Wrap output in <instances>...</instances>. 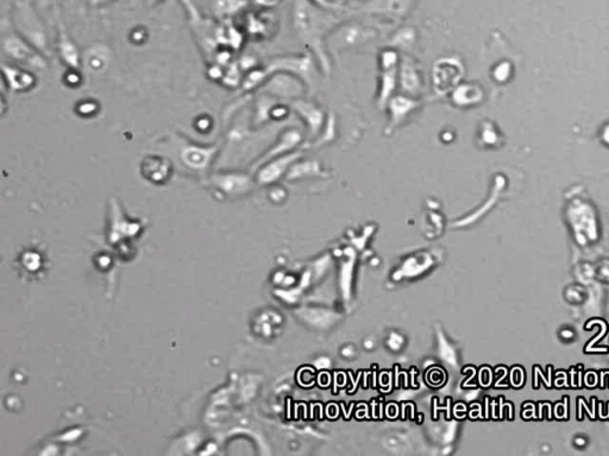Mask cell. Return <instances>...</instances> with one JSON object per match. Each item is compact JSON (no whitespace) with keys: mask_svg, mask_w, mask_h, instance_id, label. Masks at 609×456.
I'll use <instances>...</instances> for the list:
<instances>
[{"mask_svg":"<svg viewBox=\"0 0 609 456\" xmlns=\"http://www.w3.org/2000/svg\"><path fill=\"white\" fill-rule=\"evenodd\" d=\"M36 1V8L40 11H45L49 8H54L57 4V0H35Z\"/></svg>","mask_w":609,"mask_h":456,"instance_id":"7","label":"cell"},{"mask_svg":"<svg viewBox=\"0 0 609 456\" xmlns=\"http://www.w3.org/2000/svg\"><path fill=\"white\" fill-rule=\"evenodd\" d=\"M148 1H149V3H150V4L154 5V4H156V3H160V1H161V0H148Z\"/></svg>","mask_w":609,"mask_h":456,"instance_id":"9","label":"cell"},{"mask_svg":"<svg viewBox=\"0 0 609 456\" xmlns=\"http://www.w3.org/2000/svg\"><path fill=\"white\" fill-rule=\"evenodd\" d=\"M13 21H15L16 30L23 38H26L30 45H33L40 52L45 50L47 35H45V28L40 22L36 10L30 8L29 5L24 1H19L15 6Z\"/></svg>","mask_w":609,"mask_h":456,"instance_id":"1","label":"cell"},{"mask_svg":"<svg viewBox=\"0 0 609 456\" xmlns=\"http://www.w3.org/2000/svg\"><path fill=\"white\" fill-rule=\"evenodd\" d=\"M59 50L63 62L68 64L69 68H74V69L79 68L80 56H79L78 49L75 47L74 43L70 41L69 37L67 35L66 31L63 30L62 26L60 28Z\"/></svg>","mask_w":609,"mask_h":456,"instance_id":"6","label":"cell"},{"mask_svg":"<svg viewBox=\"0 0 609 456\" xmlns=\"http://www.w3.org/2000/svg\"><path fill=\"white\" fill-rule=\"evenodd\" d=\"M92 1V4L99 5L104 4V3H107V1H110V0H91Z\"/></svg>","mask_w":609,"mask_h":456,"instance_id":"8","label":"cell"},{"mask_svg":"<svg viewBox=\"0 0 609 456\" xmlns=\"http://www.w3.org/2000/svg\"><path fill=\"white\" fill-rule=\"evenodd\" d=\"M142 170L145 176L152 181L164 180L170 173V164L159 156H148L143 159Z\"/></svg>","mask_w":609,"mask_h":456,"instance_id":"5","label":"cell"},{"mask_svg":"<svg viewBox=\"0 0 609 456\" xmlns=\"http://www.w3.org/2000/svg\"><path fill=\"white\" fill-rule=\"evenodd\" d=\"M216 147H201L189 145L181 151L182 162L193 169H203L212 161Z\"/></svg>","mask_w":609,"mask_h":456,"instance_id":"4","label":"cell"},{"mask_svg":"<svg viewBox=\"0 0 609 456\" xmlns=\"http://www.w3.org/2000/svg\"><path fill=\"white\" fill-rule=\"evenodd\" d=\"M1 72H3L5 80L8 82L9 87L15 92H28L35 87L36 79L33 78V74L29 73L28 70L16 66L3 64Z\"/></svg>","mask_w":609,"mask_h":456,"instance_id":"3","label":"cell"},{"mask_svg":"<svg viewBox=\"0 0 609 456\" xmlns=\"http://www.w3.org/2000/svg\"><path fill=\"white\" fill-rule=\"evenodd\" d=\"M1 47L6 55L17 62L26 66L43 69L47 66L45 59L40 55L38 49L30 45L26 38H23L18 33H9L3 35Z\"/></svg>","mask_w":609,"mask_h":456,"instance_id":"2","label":"cell"}]
</instances>
